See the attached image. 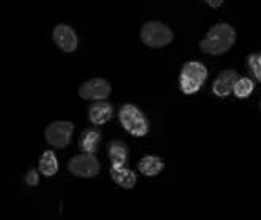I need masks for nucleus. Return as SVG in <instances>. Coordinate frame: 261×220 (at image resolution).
Segmentation results:
<instances>
[{
	"mask_svg": "<svg viewBox=\"0 0 261 220\" xmlns=\"http://www.w3.org/2000/svg\"><path fill=\"white\" fill-rule=\"evenodd\" d=\"M236 41V32L230 24H217L214 25L206 36L201 40L200 49L204 53H211V55H220L225 53L227 50L231 49V46Z\"/></svg>",
	"mask_w": 261,
	"mask_h": 220,
	"instance_id": "f257e3e1",
	"label": "nucleus"
},
{
	"mask_svg": "<svg viewBox=\"0 0 261 220\" xmlns=\"http://www.w3.org/2000/svg\"><path fill=\"white\" fill-rule=\"evenodd\" d=\"M120 123L124 129L136 137H143L148 132V121L142 110L133 104H124L118 112Z\"/></svg>",
	"mask_w": 261,
	"mask_h": 220,
	"instance_id": "20e7f679",
	"label": "nucleus"
},
{
	"mask_svg": "<svg viewBox=\"0 0 261 220\" xmlns=\"http://www.w3.org/2000/svg\"><path fill=\"white\" fill-rule=\"evenodd\" d=\"M238 72L233 71V69H225V71H222L219 77L216 79L214 85H213V91H214V95L223 98V96H228L231 91H233V87L238 80Z\"/></svg>",
	"mask_w": 261,
	"mask_h": 220,
	"instance_id": "1a4fd4ad",
	"label": "nucleus"
},
{
	"mask_svg": "<svg viewBox=\"0 0 261 220\" xmlns=\"http://www.w3.org/2000/svg\"><path fill=\"white\" fill-rule=\"evenodd\" d=\"M211 8H219L222 4H223V0H204Z\"/></svg>",
	"mask_w": 261,
	"mask_h": 220,
	"instance_id": "6ab92c4d",
	"label": "nucleus"
},
{
	"mask_svg": "<svg viewBox=\"0 0 261 220\" xmlns=\"http://www.w3.org/2000/svg\"><path fill=\"white\" fill-rule=\"evenodd\" d=\"M208 77V71L198 62H188L184 63L179 76V85L181 91L186 95H192L198 91L203 85V82Z\"/></svg>",
	"mask_w": 261,
	"mask_h": 220,
	"instance_id": "7ed1b4c3",
	"label": "nucleus"
},
{
	"mask_svg": "<svg viewBox=\"0 0 261 220\" xmlns=\"http://www.w3.org/2000/svg\"><path fill=\"white\" fill-rule=\"evenodd\" d=\"M112 115H114V107H112L109 102L106 101H98V102H93L90 105V110H88V117H90V121L96 126H101L104 123H107Z\"/></svg>",
	"mask_w": 261,
	"mask_h": 220,
	"instance_id": "9d476101",
	"label": "nucleus"
},
{
	"mask_svg": "<svg viewBox=\"0 0 261 220\" xmlns=\"http://www.w3.org/2000/svg\"><path fill=\"white\" fill-rule=\"evenodd\" d=\"M99 140H101L99 131H96V129H88V131H85V132L82 134V137H81V140H79V148H81V151H84V153L95 154L96 150H98Z\"/></svg>",
	"mask_w": 261,
	"mask_h": 220,
	"instance_id": "ddd939ff",
	"label": "nucleus"
},
{
	"mask_svg": "<svg viewBox=\"0 0 261 220\" xmlns=\"http://www.w3.org/2000/svg\"><path fill=\"white\" fill-rule=\"evenodd\" d=\"M72 132H74V124L71 121H54L46 127L44 137L46 142L55 146V148H65L71 142Z\"/></svg>",
	"mask_w": 261,
	"mask_h": 220,
	"instance_id": "423d86ee",
	"label": "nucleus"
},
{
	"mask_svg": "<svg viewBox=\"0 0 261 220\" xmlns=\"http://www.w3.org/2000/svg\"><path fill=\"white\" fill-rule=\"evenodd\" d=\"M259 107H261V105H259Z\"/></svg>",
	"mask_w": 261,
	"mask_h": 220,
	"instance_id": "aec40b11",
	"label": "nucleus"
},
{
	"mask_svg": "<svg viewBox=\"0 0 261 220\" xmlns=\"http://www.w3.org/2000/svg\"><path fill=\"white\" fill-rule=\"evenodd\" d=\"M249 66L253 72V76L261 80V57L259 55H250L249 57Z\"/></svg>",
	"mask_w": 261,
	"mask_h": 220,
	"instance_id": "f3484780",
	"label": "nucleus"
},
{
	"mask_svg": "<svg viewBox=\"0 0 261 220\" xmlns=\"http://www.w3.org/2000/svg\"><path fill=\"white\" fill-rule=\"evenodd\" d=\"M253 90V82L247 77H242V79H238L234 87H233V93L238 96V98H247Z\"/></svg>",
	"mask_w": 261,
	"mask_h": 220,
	"instance_id": "dca6fc26",
	"label": "nucleus"
},
{
	"mask_svg": "<svg viewBox=\"0 0 261 220\" xmlns=\"http://www.w3.org/2000/svg\"><path fill=\"white\" fill-rule=\"evenodd\" d=\"M38 169L43 173V176H54L59 170V160L55 157L54 151H44L40 163H38Z\"/></svg>",
	"mask_w": 261,
	"mask_h": 220,
	"instance_id": "2eb2a0df",
	"label": "nucleus"
},
{
	"mask_svg": "<svg viewBox=\"0 0 261 220\" xmlns=\"http://www.w3.org/2000/svg\"><path fill=\"white\" fill-rule=\"evenodd\" d=\"M140 40L148 47H164L173 41V32L162 22L150 21L142 25Z\"/></svg>",
	"mask_w": 261,
	"mask_h": 220,
	"instance_id": "f03ea898",
	"label": "nucleus"
},
{
	"mask_svg": "<svg viewBox=\"0 0 261 220\" xmlns=\"http://www.w3.org/2000/svg\"><path fill=\"white\" fill-rule=\"evenodd\" d=\"M68 169L74 176H77V178H95L101 170V165L93 154L82 153L79 156H74L69 160Z\"/></svg>",
	"mask_w": 261,
	"mask_h": 220,
	"instance_id": "39448f33",
	"label": "nucleus"
},
{
	"mask_svg": "<svg viewBox=\"0 0 261 220\" xmlns=\"http://www.w3.org/2000/svg\"><path fill=\"white\" fill-rule=\"evenodd\" d=\"M139 170L145 176H156L164 170V162L156 156H145L139 162Z\"/></svg>",
	"mask_w": 261,
	"mask_h": 220,
	"instance_id": "4468645a",
	"label": "nucleus"
},
{
	"mask_svg": "<svg viewBox=\"0 0 261 220\" xmlns=\"http://www.w3.org/2000/svg\"><path fill=\"white\" fill-rule=\"evenodd\" d=\"M109 157L112 160V167H124V163L127 162V146L115 140L109 145Z\"/></svg>",
	"mask_w": 261,
	"mask_h": 220,
	"instance_id": "f8f14e48",
	"label": "nucleus"
},
{
	"mask_svg": "<svg viewBox=\"0 0 261 220\" xmlns=\"http://www.w3.org/2000/svg\"><path fill=\"white\" fill-rule=\"evenodd\" d=\"M38 181H40L38 172H36V170H30V172H27V175H25V182H27L29 186H32V187L38 186Z\"/></svg>",
	"mask_w": 261,
	"mask_h": 220,
	"instance_id": "a211bd4d",
	"label": "nucleus"
},
{
	"mask_svg": "<svg viewBox=\"0 0 261 220\" xmlns=\"http://www.w3.org/2000/svg\"><path fill=\"white\" fill-rule=\"evenodd\" d=\"M110 176L114 179V182H117L118 186H121L123 189H133L136 186V175L124 169V167H112L110 169Z\"/></svg>",
	"mask_w": 261,
	"mask_h": 220,
	"instance_id": "9b49d317",
	"label": "nucleus"
},
{
	"mask_svg": "<svg viewBox=\"0 0 261 220\" xmlns=\"http://www.w3.org/2000/svg\"><path fill=\"white\" fill-rule=\"evenodd\" d=\"M110 91H112L110 84L106 79L95 77L81 85L79 96L82 99H90V101H104L110 95Z\"/></svg>",
	"mask_w": 261,
	"mask_h": 220,
	"instance_id": "0eeeda50",
	"label": "nucleus"
},
{
	"mask_svg": "<svg viewBox=\"0 0 261 220\" xmlns=\"http://www.w3.org/2000/svg\"><path fill=\"white\" fill-rule=\"evenodd\" d=\"M52 38L63 52H74L77 49V35L69 25L66 24H59L55 25L54 32H52Z\"/></svg>",
	"mask_w": 261,
	"mask_h": 220,
	"instance_id": "6e6552de",
	"label": "nucleus"
}]
</instances>
